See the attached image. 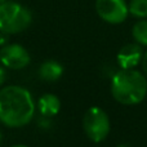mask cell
Instances as JSON below:
<instances>
[{
	"label": "cell",
	"mask_w": 147,
	"mask_h": 147,
	"mask_svg": "<svg viewBox=\"0 0 147 147\" xmlns=\"http://www.w3.org/2000/svg\"><path fill=\"white\" fill-rule=\"evenodd\" d=\"M141 66H142V72L145 74L147 78V51L143 53V58H142V62H141Z\"/></svg>",
	"instance_id": "7c38bea8"
},
{
	"label": "cell",
	"mask_w": 147,
	"mask_h": 147,
	"mask_svg": "<svg viewBox=\"0 0 147 147\" xmlns=\"http://www.w3.org/2000/svg\"><path fill=\"white\" fill-rule=\"evenodd\" d=\"M4 1H7V0H0V4H3Z\"/></svg>",
	"instance_id": "2e32d148"
},
{
	"label": "cell",
	"mask_w": 147,
	"mask_h": 147,
	"mask_svg": "<svg viewBox=\"0 0 147 147\" xmlns=\"http://www.w3.org/2000/svg\"><path fill=\"white\" fill-rule=\"evenodd\" d=\"M96 12L101 20L111 25H119L129 14L125 0H96Z\"/></svg>",
	"instance_id": "5b68a950"
},
{
	"label": "cell",
	"mask_w": 147,
	"mask_h": 147,
	"mask_svg": "<svg viewBox=\"0 0 147 147\" xmlns=\"http://www.w3.org/2000/svg\"><path fill=\"white\" fill-rule=\"evenodd\" d=\"M111 94L125 106L138 105L147 96V78L136 69H120L111 79Z\"/></svg>",
	"instance_id": "7a4b0ae2"
},
{
	"label": "cell",
	"mask_w": 147,
	"mask_h": 147,
	"mask_svg": "<svg viewBox=\"0 0 147 147\" xmlns=\"http://www.w3.org/2000/svg\"><path fill=\"white\" fill-rule=\"evenodd\" d=\"M10 147H28V146H26V145H13Z\"/></svg>",
	"instance_id": "5bb4252c"
},
{
	"label": "cell",
	"mask_w": 147,
	"mask_h": 147,
	"mask_svg": "<svg viewBox=\"0 0 147 147\" xmlns=\"http://www.w3.org/2000/svg\"><path fill=\"white\" fill-rule=\"evenodd\" d=\"M38 110L41 114V116L53 117L61 110V101L56 94L47 93L39 98L38 101Z\"/></svg>",
	"instance_id": "ba28073f"
},
{
	"label": "cell",
	"mask_w": 147,
	"mask_h": 147,
	"mask_svg": "<svg viewBox=\"0 0 147 147\" xmlns=\"http://www.w3.org/2000/svg\"><path fill=\"white\" fill-rule=\"evenodd\" d=\"M132 36L136 43L142 47H147V18H142L133 25Z\"/></svg>",
	"instance_id": "30bf717a"
},
{
	"label": "cell",
	"mask_w": 147,
	"mask_h": 147,
	"mask_svg": "<svg viewBox=\"0 0 147 147\" xmlns=\"http://www.w3.org/2000/svg\"><path fill=\"white\" fill-rule=\"evenodd\" d=\"M143 49L142 45H140L138 43H130L125 44L116 56V61L120 69H136L138 65H141L143 58Z\"/></svg>",
	"instance_id": "52a82bcc"
},
{
	"label": "cell",
	"mask_w": 147,
	"mask_h": 147,
	"mask_svg": "<svg viewBox=\"0 0 147 147\" xmlns=\"http://www.w3.org/2000/svg\"><path fill=\"white\" fill-rule=\"evenodd\" d=\"M31 12L16 1H4L0 4V32L12 35L25 31L31 25Z\"/></svg>",
	"instance_id": "3957f363"
},
{
	"label": "cell",
	"mask_w": 147,
	"mask_h": 147,
	"mask_svg": "<svg viewBox=\"0 0 147 147\" xmlns=\"http://www.w3.org/2000/svg\"><path fill=\"white\" fill-rule=\"evenodd\" d=\"M35 114L31 93L23 86L9 85L0 89V123L9 128L27 125Z\"/></svg>",
	"instance_id": "6da1fadb"
},
{
	"label": "cell",
	"mask_w": 147,
	"mask_h": 147,
	"mask_svg": "<svg viewBox=\"0 0 147 147\" xmlns=\"http://www.w3.org/2000/svg\"><path fill=\"white\" fill-rule=\"evenodd\" d=\"M1 140H3V134H1V132H0V145H1Z\"/></svg>",
	"instance_id": "9a60e30c"
},
{
	"label": "cell",
	"mask_w": 147,
	"mask_h": 147,
	"mask_svg": "<svg viewBox=\"0 0 147 147\" xmlns=\"http://www.w3.org/2000/svg\"><path fill=\"white\" fill-rule=\"evenodd\" d=\"M5 79H7V72H5L4 67L0 66V86H1L3 84H4Z\"/></svg>",
	"instance_id": "4fadbf2b"
},
{
	"label": "cell",
	"mask_w": 147,
	"mask_h": 147,
	"mask_svg": "<svg viewBox=\"0 0 147 147\" xmlns=\"http://www.w3.org/2000/svg\"><path fill=\"white\" fill-rule=\"evenodd\" d=\"M63 74V67L57 61H45L39 69V75L45 81H56Z\"/></svg>",
	"instance_id": "9c48e42d"
},
{
	"label": "cell",
	"mask_w": 147,
	"mask_h": 147,
	"mask_svg": "<svg viewBox=\"0 0 147 147\" xmlns=\"http://www.w3.org/2000/svg\"><path fill=\"white\" fill-rule=\"evenodd\" d=\"M83 128L86 137L94 143H99L110 134V117L101 107L93 106L86 110L83 119Z\"/></svg>",
	"instance_id": "277c9868"
},
{
	"label": "cell",
	"mask_w": 147,
	"mask_h": 147,
	"mask_svg": "<svg viewBox=\"0 0 147 147\" xmlns=\"http://www.w3.org/2000/svg\"><path fill=\"white\" fill-rule=\"evenodd\" d=\"M31 61L27 49L20 44H7L0 49V62L4 67L12 70L25 69Z\"/></svg>",
	"instance_id": "8992f818"
},
{
	"label": "cell",
	"mask_w": 147,
	"mask_h": 147,
	"mask_svg": "<svg viewBox=\"0 0 147 147\" xmlns=\"http://www.w3.org/2000/svg\"><path fill=\"white\" fill-rule=\"evenodd\" d=\"M128 9L129 14L138 20L147 18V0H130Z\"/></svg>",
	"instance_id": "8fae6325"
}]
</instances>
